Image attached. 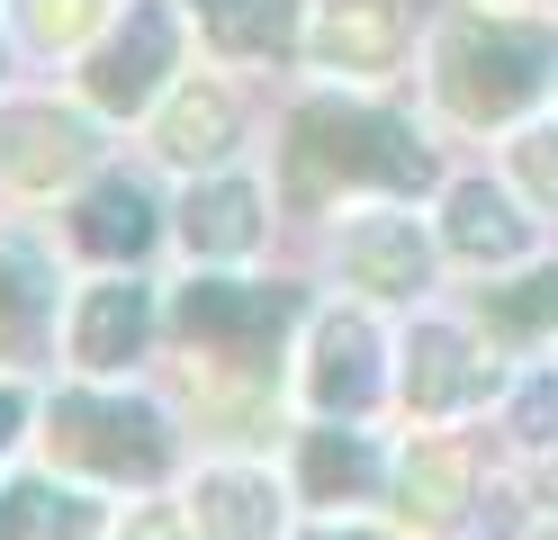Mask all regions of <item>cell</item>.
I'll use <instances>...</instances> for the list:
<instances>
[{
	"mask_svg": "<svg viewBox=\"0 0 558 540\" xmlns=\"http://www.w3.org/2000/svg\"><path fill=\"white\" fill-rule=\"evenodd\" d=\"M414 190H433V144L405 108L352 82H316L289 108V127H279V207L289 216H333Z\"/></svg>",
	"mask_w": 558,
	"mask_h": 540,
	"instance_id": "cell-1",
	"label": "cell"
},
{
	"mask_svg": "<svg viewBox=\"0 0 558 540\" xmlns=\"http://www.w3.org/2000/svg\"><path fill=\"white\" fill-rule=\"evenodd\" d=\"M558 91V19H522L505 0H460L424 36V99L450 127H522Z\"/></svg>",
	"mask_w": 558,
	"mask_h": 540,
	"instance_id": "cell-2",
	"label": "cell"
},
{
	"mask_svg": "<svg viewBox=\"0 0 558 540\" xmlns=\"http://www.w3.org/2000/svg\"><path fill=\"white\" fill-rule=\"evenodd\" d=\"M171 334L198 360V379L217 406H253V396L279 387V360H289V334L306 324V288L262 279V271H190L171 288Z\"/></svg>",
	"mask_w": 558,
	"mask_h": 540,
	"instance_id": "cell-3",
	"label": "cell"
},
{
	"mask_svg": "<svg viewBox=\"0 0 558 540\" xmlns=\"http://www.w3.org/2000/svg\"><path fill=\"white\" fill-rule=\"evenodd\" d=\"M46 468H63L90 495H154L181 478V415L126 379H73L37 406Z\"/></svg>",
	"mask_w": 558,
	"mask_h": 540,
	"instance_id": "cell-4",
	"label": "cell"
},
{
	"mask_svg": "<svg viewBox=\"0 0 558 540\" xmlns=\"http://www.w3.org/2000/svg\"><path fill=\"white\" fill-rule=\"evenodd\" d=\"M190 72V19L181 0H118V19L73 55V99L109 127H145Z\"/></svg>",
	"mask_w": 558,
	"mask_h": 540,
	"instance_id": "cell-5",
	"label": "cell"
},
{
	"mask_svg": "<svg viewBox=\"0 0 558 540\" xmlns=\"http://www.w3.org/2000/svg\"><path fill=\"white\" fill-rule=\"evenodd\" d=\"M513 387V360L486 343L477 315H441L433 298L405 307V334H397V406L414 423H477L486 406H505Z\"/></svg>",
	"mask_w": 558,
	"mask_h": 540,
	"instance_id": "cell-6",
	"label": "cell"
},
{
	"mask_svg": "<svg viewBox=\"0 0 558 540\" xmlns=\"http://www.w3.org/2000/svg\"><path fill=\"white\" fill-rule=\"evenodd\" d=\"M397 396V334L378 324L369 298H342V307H316L298 324V360H289V406L306 423L325 415H378Z\"/></svg>",
	"mask_w": 558,
	"mask_h": 540,
	"instance_id": "cell-7",
	"label": "cell"
},
{
	"mask_svg": "<svg viewBox=\"0 0 558 540\" xmlns=\"http://www.w3.org/2000/svg\"><path fill=\"white\" fill-rule=\"evenodd\" d=\"M441 235L433 216H414L405 199H361L352 216L333 226V279L369 307H424L441 288Z\"/></svg>",
	"mask_w": 558,
	"mask_h": 540,
	"instance_id": "cell-8",
	"label": "cell"
},
{
	"mask_svg": "<svg viewBox=\"0 0 558 540\" xmlns=\"http://www.w3.org/2000/svg\"><path fill=\"white\" fill-rule=\"evenodd\" d=\"M162 334H171V315H162L145 271H90V279H73V307H63V370L73 379H135Z\"/></svg>",
	"mask_w": 558,
	"mask_h": 540,
	"instance_id": "cell-9",
	"label": "cell"
},
{
	"mask_svg": "<svg viewBox=\"0 0 558 540\" xmlns=\"http://www.w3.org/2000/svg\"><path fill=\"white\" fill-rule=\"evenodd\" d=\"M109 163V118L82 99H0V180L19 199H73Z\"/></svg>",
	"mask_w": 558,
	"mask_h": 540,
	"instance_id": "cell-10",
	"label": "cell"
},
{
	"mask_svg": "<svg viewBox=\"0 0 558 540\" xmlns=\"http://www.w3.org/2000/svg\"><path fill=\"white\" fill-rule=\"evenodd\" d=\"M162 235H171V207L154 199V180L126 171V163H99L54 216V243L73 252V262H90V271H145V252Z\"/></svg>",
	"mask_w": 558,
	"mask_h": 540,
	"instance_id": "cell-11",
	"label": "cell"
},
{
	"mask_svg": "<svg viewBox=\"0 0 558 540\" xmlns=\"http://www.w3.org/2000/svg\"><path fill=\"white\" fill-rule=\"evenodd\" d=\"M63 307H73V279H63L54 235L0 226V379H27V370L54 360Z\"/></svg>",
	"mask_w": 558,
	"mask_h": 540,
	"instance_id": "cell-12",
	"label": "cell"
},
{
	"mask_svg": "<svg viewBox=\"0 0 558 540\" xmlns=\"http://www.w3.org/2000/svg\"><path fill=\"white\" fill-rule=\"evenodd\" d=\"M289 487H298L306 514H369V504L397 495V451L378 442L361 415H325V423L298 432Z\"/></svg>",
	"mask_w": 558,
	"mask_h": 540,
	"instance_id": "cell-13",
	"label": "cell"
},
{
	"mask_svg": "<svg viewBox=\"0 0 558 540\" xmlns=\"http://www.w3.org/2000/svg\"><path fill=\"white\" fill-rule=\"evenodd\" d=\"M306 63H316V82L388 91L414 63V10L405 0H316L306 10Z\"/></svg>",
	"mask_w": 558,
	"mask_h": 540,
	"instance_id": "cell-14",
	"label": "cell"
},
{
	"mask_svg": "<svg viewBox=\"0 0 558 540\" xmlns=\"http://www.w3.org/2000/svg\"><path fill=\"white\" fill-rule=\"evenodd\" d=\"M171 243L190 252V271H253L270 252V190L253 171H198L181 180V207H171Z\"/></svg>",
	"mask_w": 558,
	"mask_h": 540,
	"instance_id": "cell-15",
	"label": "cell"
},
{
	"mask_svg": "<svg viewBox=\"0 0 558 540\" xmlns=\"http://www.w3.org/2000/svg\"><path fill=\"white\" fill-rule=\"evenodd\" d=\"M181 514H190L198 540H289L298 487L279 478L270 459L226 451V459H198L190 478H181Z\"/></svg>",
	"mask_w": 558,
	"mask_h": 540,
	"instance_id": "cell-16",
	"label": "cell"
},
{
	"mask_svg": "<svg viewBox=\"0 0 558 540\" xmlns=\"http://www.w3.org/2000/svg\"><path fill=\"white\" fill-rule=\"evenodd\" d=\"M532 199L513 190V180H441V199H433V235H441V252L460 271H522L532 262V243H541V226H532Z\"/></svg>",
	"mask_w": 558,
	"mask_h": 540,
	"instance_id": "cell-17",
	"label": "cell"
},
{
	"mask_svg": "<svg viewBox=\"0 0 558 540\" xmlns=\"http://www.w3.org/2000/svg\"><path fill=\"white\" fill-rule=\"evenodd\" d=\"M234 144H243V99H234L226 72H181L171 99L145 118V154H154L162 171H181V180L226 171Z\"/></svg>",
	"mask_w": 558,
	"mask_h": 540,
	"instance_id": "cell-18",
	"label": "cell"
},
{
	"mask_svg": "<svg viewBox=\"0 0 558 540\" xmlns=\"http://www.w3.org/2000/svg\"><path fill=\"white\" fill-rule=\"evenodd\" d=\"M477 451L469 442H450V423H424L414 442L397 451V523L405 531H424V540H450L469 514H477Z\"/></svg>",
	"mask_w": 558,
	"mask_h": 540,
	"instance_id": "cell-19",
	"label": "cell"
},
{
	"mask_svg": "<svg viewBox=\"0 0 558 540\" xmlns=\"http://www.w3.org/2000/svg\"><path fill=\"white\" fill-rule=\"evenodd\" d=\"M306 10L316 0H181L190 36L217 63L253 72V63H298L306 55Z\"/></svg>",
	"mask_w": 558,
	"mask_h": 540,
	"instance_id": "cell-20",
	"label": "cell"
},
{
	"mask_svg": "<svg viewBox=\"0 0 558 540\" xmlns=\"http://www.w3.org/2000/svg\"><path fill=\"white\" fill-rule=\"evenodd\" d=\"M99 523H109V495L73 487L63 468L0 478V540H90Z\"/></svg>",
	"mask_w": 558,
	"mask_h": 540,
	"instance_id": "cell-21",
	"label": "cell"
},
{
	"mask_svg": "<svg viewBox=\"0 0 558 540\" xmlns=\"http://www.w3.org/2000/svg\"><path fill=\"white\" fill-rule=\"evenodd\" d=\"M477 324H486V343H496L505 360L513 351H541L549 334H558V262H522V271H496L477 288V307H469Z\"/></svg>",
	"mask_w": 558,
	"mask_h": 540,
	"instance_id": "cell-22",
	"label": "cell"
},
{
	"mask_svg": "<svg viewBox=\"0 0 558 540\" xmlns=\"http://www.w3.org/2000/svg\"><path fill=\"white\" fill-rule=\"evenodd\" d=\"M109 19H118V0H10L19 46H37V55H82Z\"/></svg>",
	"mask_w": 558,
	"mask_h": 540,
	"instance_id": "cell-23",
	"label": "cell"
},
{
	"mask_svg": "<svg viewBox=\"0 0 558 540\" xmlns=\"http://www.w3.org/2000/svg\"><path fill=\"white\" fill-rule=\"evenodd\" d=\"M505 180L541 216H558V118H549V108H532L522 127H505Z\"/></svg>",
	"mask_w": 558,
	"mask_h": 540,
	"instance_id": "cell-24",
	"label": "cell"
},
{
	"mask_svg": "<svg viewBox=\"0 0 558 540\" xmlns=\"http://www.w3.org/2000/svg\"><path fill=\"white\" fill-rule=\"evenodd\" d=\"M505 432H513L522 459L558 451V370H549V360H522V370H513V387H505Z\"/></svg>",
	"mask_w": 558,
	"mask_h": 540,
	"instance_id": "cell-25",
	"label": "cell"
},
{
	"mask_svg": "<svg viewBox=\"0 0 558 540\" xmlns=\"http://www.w3.org/2000/svg\"><path fill=\"white\" fill-rule=\"evenodd\" d=\"M90 540H198V531H190V514H181V504H154V495H135L126 514H118V523H99Z\"/></svg>",
	"mask_w": 558,
	"mask_h": 540,
	"instance_id": "cell-26",
	"label": "cell"
},
{
	"mask_svg": "<svg viewBox=\"0 0 558 540\" xmlns=\"http://www.w3.org/2000/svg\"><path fill=\"white\" fill-rule=\"evenodd\" d=\"M27 423H37V396H27V379H0V459L27 442Z\"/></svg>",
	"mask_w": 558,
	"mask_h": 540,
	"instance_id": "cell-27",
	"label": "cell"
},
{
	"mask_svg": "<svg viewBox=\"0 0 558 540\" xmlns=\"http://www.w3.org/2000/svg\"><path fill=\"white\" fill-rule=\"evenodd\" d=\"M298 540H397L388 523H369V514H325L316 531H298Z\"/></svg>",
	"mask_w": 558,
	"mask_h": 540,
	"instance_id": "cell-28",
	"label": "cell"
},
{
	"mask_svg": "<svg viewBox=\"0 0 558 540\" xmlns=\"http://www.w3.org/2000/svg\"><path fill=\"white\" fill-rule=\"evenodd\" d=\"M10 72H19V27H0V99H10Z\"/></svg>",
	"mask_w": 558,
	"mask_h": 540,
	"instance_id": "cell-29",
	"label": "cell"
},
{
	"mask_svg": "<svg viewBox=\"0 0 558 540\" xmlns=\"http://www.w3.org/2000/svg\"><path fill=\"white\" fill-rule=\"evenodd\" d=\"M541 504L558 514V451H541Z\"/></svg>",
	"mask_w": 558,
	"mask_h": 540,
	"instance_id": "cell-30",
	"label": "cell"
},
{
	"mask_svg": "<svg viewBox=\"0 0 558 540\" xmlns=\"http://www.w3.org/2000/svg\"><path fill=\"white\" fill-rule=\"evenodd\" d=\"M513 540H558V514H541V523H522Z\"/></svg>",
	"mask_w": 558,
	"mask_h": 540,
	"instance_id": "cell-31",
	"label": "cell"
},
{
	"mask_svg": "<svg viewBox=\"0 0 558 540\" xmlns=\"http://www.w3.org/2000/svg\"><path fill=\"white\" fill-rule=\"evenodd\" d=\"M549 19H558V0H549Z\"/></svg>",
	"mask_w": 558,
	"mask_h": 540,
	"instance_id": "cell-32",
	"label": "cell"
}]
</instances>
